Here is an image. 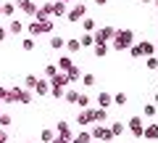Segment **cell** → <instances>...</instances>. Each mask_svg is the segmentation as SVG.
Wrapping results in <instances>:
<instances>
[{
  "instance_id": "5bb4252c",
  "label": "cell",
  "mask_w": 158,
  "mask_h": 143,
  "mask_svg": "<svg viewBox=\"0 0 158 143\" xmlns=\"http://www.w3.org/2000/svg\"><path fill=\"white\" fill-rule=\"evenodd\" d=\"M24 32V21L21 19H11V24H8V34H21Z\"/></svg>"
},
{
  "instance_id": "8d00e7d4",
  "label": "cell",
  "mask_w": 158,
  "mask_h": 143,
  "mask_svg": "<svg viewBox=\"0 0 158 143\" xmlns=\"http://www.w3.org/2000/svg\"><path fill=\"white\" fill-rule=\"evenodd\" d=\"M21 48H24V51H32V48H34V40H32V37H24V40H21Z\"/></svg>"
},
{
  "instance_id": "ffe728a7",
  "label": "cell",
  "mask_w": 158,
  "mask_h": 143,
  "mask_svg": "<svg viewBox=\"0 0 158 143\" xmlns=\"http://www.w3.org/2000/svg\"><path fill=\"white\" fill-rule=\"evenodd\" d=\"M90 103H92V98L87 96V93H79V96H77V106H82V109H90Z\"/></svg>"
},
{
  "instance_id": "d6a6232c",
  "label": "cell",
  "mask_w": 158,
  "mask_h": 143,
  "mask_svg": "<svg viewBox=\"0 0 158 143\" xmlns=\"http://www.w3.org/2000/svg\"><path fill=\"white\" fill-rule=\"evenodd\" d=\"M66 77H69V82H77V80H79V77H82V72H79V69H77V66H74V69H71V72H69V74H66Z\"/></svg>"
},
{
  "instance_id": "d4e9b609",
  "label": "cell",
  "mask_w": 158,
  "mask_h": 143,
  "mask_svg": "<svg viewBox=\"0 0 158 143\" xmlns=\"http://www.w3.org/2000/svg\"><path fill=\"white\" fill-rule=\"evenodd\" d=\"M63 42H66V37H58V34H56V37H50V48H53V51H61Z\"/></svg>"
},
{
  "instance_id": "9a60e30c",
  "label": "cell",
  "mask_w": 158,
  "mask_h": 143,
  "mask_svg": "<svg viewBox=\"0 0 158 143\" xmlns=\"http://www.w3.org/2000/svg\"><path fill=\"white\" fill-rule=\"evenodd\" d=\"M79 45H82V48L95 45V37H92V32H82V34H79Z\"/></svg>"
},
{
  "instance_id": "db71d44e",
  "label": "cell",
  "mask_w": 158,
  "mask_h": 143,
  "mask_svg": "<svg viewBox=\"0 0 158 143\" xmlns=\"http://www.w3.org/2000/svg\"><path fill=\"white\" fill-rule=\"evenodd\" d=\"M156 82H158V77H156Z\"/></svg>"
},
{
  "instance_id": "4dcf8cb0",
  "label": "cell",
  "mask_w": 158,
  "mask_h": 143,
  "mask_svg": "<svg viewBox=\"0 0 158 143\" xmlns=\"http://www.w3.org/2000/svg\"><path fill=\"white\" fill-rule=\"evenodd\" d=\"M82 82H85V87H92V85H95L98 80H95V74H92V72H87V74L82 77Z\"/></svg>"
},
{
  "instance_id": "836d02e7",
  "label": "cell",
  "mask_w": 158,
  "mask_h": 143,
  "mask_svg": "<svg viewBox=\"0 0 158 143\" xmlns=\"http://www.w3.org/2000/svg\"><path fill=\"white\" fill-rule=\"evenodd\" d=\"M29 34H34V37H37V34H42V27H40V21L29 24Z\"/></svg>"
},
{
  "instance_id": "e0dca14e",
  "label": "cell",
  "mask_w": 158,
  "mask_h": 143,
  "mask_svg": "<svg viewBox=\"0 0 158 143\" xmlns=\"http://www.w3.org/2000/svg\"><path fill=\"white\" fill-rule=\"evenodd\" d=\"M140 51H142V56H153V53H156V42L142 40V42H140Z\"/></svg>"
},
{
  "instance_id": "2e32d148",
  "label": "cell",
  "mask_w": 158,
  "mask_h": 143,
  "mask_svg": "<svg viewBox=\"0 0 158 143\" xmlns=\"http://www.w3.org/2000/svg\"><path fill=\"white\" fill-rule=\"evenodd\" d=\"M34 90H37V96H48V93H50V82L48 80H37Z\"/></svg>"
},
{
  "instance_id": "74e56055",
  "label": "cell",
  "mask_w": 158,
  "mask_h": 143,
  "mask_svg": "<svg viewBox=\"0 0 158 143\" xmlns=\"http://www.w3.org/2000/svg\"><path fill=\"white\" fill-rule=\"evenodd\" d=\"M148 69L158 72V58H156V56H148Z\"/></svg>"
},
{
  "instance_id": "8fae6325",
  "label": "cell",
  "mask_w": 158,
  "mask_h": 143,
  "mask_svg": "<svg viewBox=\"0 0 158 143\" xmlns=\"http://www.w3.org/2000/svg\"><path fill=\"white\" fill-rule=\"evenodd\" d=\"M71 69H74V64H71V56H61V58H58V72L69 74Z\"/></svg>"
},
{
  "instance_id": "9c48e42d",
  "label": "cell",
  "mask_w": 158,
  "mask_h": 143,
  "mask_svg": "<svg viewBox=\"0 0 158 143\" xmlns=\"http://www.w3.org/2000/svg\"><path fill=\"white\" fill-rule=\"evenodd\" d=\"M56 132H58V138H63V141H71V127H69V122H58L56 125Z\"/></svg>"
},
{
  "instance_id": "7a4b0ae2",
  "label": "cell",
  "mask_w": 158,
  "mask_h": 143,
  "mask_svg": "<svg viewBox=\"0 0 158 143\" xmlns=\"http://www.w3.org/2000/svg\"><path fill=\"white\" fill-rule=\"evenodd\" d=\"M6 103H32V93L29 90H21V87H11L6 90Z\"/></svg>"
},
{
  "instance_id": "60d3db41",
  "label": "cell",
  "mask_w": 158,
  "mask_h": 143,
  "mask_svg": "<svg viewBox=\"0 0 158 143\" xmlns=\"http://www.w3.org/2000/svg\"><path fill=\"white\" fill-rule=\"evenodd\" d=\"M56 74H58V66H53V64L45 66V77H56Z\"/></svg>"
},
{
  "instance_id": "d6986e66",
  "label": "cell",
  "mask_w": 158,
  "mask_h": 143,
  "mask_svg": "<svg viewBox=\"0 0 158 143\" xmlns=\"http://www.w3.org/2000/svg\"><path fill=\"white\" fill-rule=\"evenodd\" d=\"M69 143H92V135H90V132H79V135H74L71 138V141H69Z\"/></svg>"
},
{
  "instance_id": "7c38bea8",
  "label": "cell",
  "mask_w": 158,
  "mask_h": 143,
  "mask_svg": "<svg viewBox=\"0 0 158 143\" xmlns=\"http://www.w3.org/2000/svg\"><path fill=\"white\" fill-rule=\"evenodd\" d=\"M90 114H92V122H100V125L108 122V111L106 109H90Z\"/></svg>"
},
{
  "instance_id": "b9f144b4",
  "label": "cell",
  "mask_w": 158,
  "mask_h": 143,
  "mask_svg": "<svg viewBox=\"0 0 158 143\" xmlns=\"http://www.w3.org/2000/svg\"><path fill=\"white\" fill-rule=\"evenodd\" d=\"M0 143H8V132L3 130V127H0Z\"/></svg>"
},
{
  "instance_id": "f35d334b",
  "label": "cell",
  "mask_w": 158,
  "mask_h": 143,
  "mask_svg": "<svg viewBox=\"0 0 158 143\" xmlns=\"http://www.w3.org/2000/svg\"><path fill=\"white\" fill-rule=\"evenodd\" d=\"M129 56H132V58H142V51H140V45H132V48H129Z\"/></svg>"
},
{
  "instance_id": "4fadbf2b",
  "label": "cell",
  "mask_w": 158,
  "mask_h": 143,
  "mask_svg": "<svg viewBox=\"0 0 158 143\" xmlns=\"http://www.w3.org/2000/svg\"><path fill=\"white\" fill-rule=\"evenodd\" d=\"M90 122H92V114H90V109H82V111H79V114H77V125L87 127V125H90Z\"/></svg>"
},
{
  "instance_id": "f546056e",
  "label": "cell",
  "mask_w": 158,
  "mask_h": 143,
  "mask_svg": "<svg viewBox=\"0 0 158 143\" xmlns=\"http://www.w3.org/2000/svg\"><path fill=\"white\" fill-rule=\"evenodd\" d=\"M3 16H13V13H16V6H13V3H3Z\"/></svg>"
},
{
  "instance_id": "681fc988",
  "label": "cell",
  "mask_w": 158,
  "mask_h": 143,
  "mask_svg": "<svg viewBox=\"0 0 158 143\" xmlns=\"http://www.w3.org/2000/svg\"><path fill=\"white\" fill-rule=\"evenodd\" d=\"M140 3H150V0H140Z\"/></svg>"
},
{
  "instance_id": "5b68a950",
  "label": "cell",
  "mask_w": 158,
  "mask_h": 143,
  "mask_svg": "<svg viewBox=\"0 0 158 143\" xmlns=\"http://www.w3.org/2000/svg\"><path fill=\"white\" fill-rule=\"evenodd\" d=\"M90 135L95 138V141H103V143H106V141H113V135H111V130H108V125H95V127L90 130Z\"/></svg>"
},
{
  "instance_id": "d590c367",
  "label": "cell",
  "mask_w": 158,
  "mask_h": 143,
  "mask_svg": "<svg viewBox=\"0 0 158 143\" xmlns=\"http://www.w3.org/2000/svg\"><path fill=\"white\" fill-rule=\"evenodd\" d=\"M0 127H3V130L11 127V114H0Z\"/></svg>"
},
{
  "instance_id": "f5cc1de1",
  "label": "cell",
  "mask_w": 158,
  "mask_h": 143,
  "mask_svg": "<svg viewBox=\"0 0 158 143\" xmlns=\"http://www.w3.org/2000/svg\"><path fill=\"white\" fill-rule=\"evenodd\" d=\"M156 8H158V0H156Z\"/></svg>"
},
{
  "instance_id": "30bf717a",
  "label": "cell",
  "mask_w": 158,
  "mask_h": 143,
  "mask_svg": "<svg viewBox=\"0 0 158 143\" xmlns=\"http://www.w3.org/2000/svg\"><path fill=\"white\" fill-rule=\"evenodd\" d=\"M13 6H16V8H21V11H24V13H29V16H34V11H37V6H34L32 0H16Z\"/></svg>"
},
{
  "instance_id": "f6af8a7d",
  "label": "cell",
  "mask_w": 158,
  "mask_h": 143,
  "mask_svg": "<svg viewBox=\"0 0 158 143\" xmlns=\"http://www.w3.org/2000/svg\"><path fill=\"white\" fill-rule=\"evenodd\" d=\"M3 98H6V87H0V101H3Z\"/></svg>"
},
{
  "instance_id": "7402d4cb",
  "label": "cell",
  "mask_w": 158,
  "mask_h": 143,
  "mask_svg": "<svg viewBox=\"0 0 158 143\" xmlns=\"http://www.w3.org/2000/svg\"><path fill=\"white\" fill-rule=\"evenodd\" d=\"M108 130H111V135H113V138H116V135H121V132H124V130H127V127H124V122H118V119H116V122H113V125H111V127H108Z\"/></svg>"
},
{
  "instance_id": "e575fe53",
  "label": "cell",
  "mask_w": 158,
  "mask_h": 143,
  "mask_svg": "<svg viewBox=\"0 0 158 143\" xmlns=\"http://www.w3.org/2000/svg\"><path fill=\"white\" fill-rule=\"evenodd\" d=\"M24 85H27V90H32V87L37 85V77H34V74H27V80H24Z\"/></svg>"
},
{
  "instance_id": "83f0119b",
  "label": "cell",
  "mask_w": 158,
  "mask_h": 143,
  "mask_svg": "<svg viewBox=\"0 0 158 143\" xmlns=\"http://www.w3.org/2000/svg\"><path fill=\"white\" fill-rule=\"evenodd\" d=\"M113 103H116V106H127V103H129L127 93H116V96H113Z\"/></svg>"
},
{
  "instance_id": "7dc6e473",
  "label": "cell",
  "mask_w": 158,
  "mask_h": 143,
  "mask_svg": "<svg viewBox=\"0 0 158 143\" xmlns=\"http://www.w3.org/2000/svg\"><path fill=\"white\" fill-rule=\"evenodd\" d=\"M153 101H156V103H153V106H156V109H158V93H156V98H153Z\"/></svg>"
},
{
  "instance_id": "c3c4849f",
  "label": "cell",
  "mask_w": 158,
  "mask_h": 143,
  "mask_svg": "<svg viewBox=\"0 0 158 143\" xmlns=\"http://www.w3.org/2000/svg\"><path fill=\"white\" fill-rule=\"evenodd\" d=\"M61 3H71V0H61Z\"/></svg>"
},
{
  "instance_id": "ee69618b",
  "label": "cell",
  "mask_w": 158,
  "mask_h": 143,
  "mask_svg": "<svg viewBox=\"0 0 158 143\" xmlns=\"http://www.w3.org/2000/svg\"><path fill=\"white\" fill-rule=\"evenodd\" d=\"M95 6H108V0H95Z\"/></svg>"
},
{
  "instance_id": "6da1fadb",
  "label": "cell",
  "mask_w": 158,
  "mask_h": 143,
  "mask_svg": "<svg viewBox=\"0 0 158 143\" xmlns=\"http://www.w3.org/2000/svg\"><path fill=\"white\" fill-rule=\"evenodd\" d=\"M132 40H135V32H132V29H116L111 45L116 48V51H127V48L132 45Z\"/></svg>"
},
{
  "instance_id": "f1b7e54d",
  "label": "cell",
  "mask_w": 158,
  "mask_h": 143,
  "mask_svg": "<svg viewBox=\"0 0 158 143\" xmlns=\"http://www.w3.org/2000/svg\"><path fill=\"white\" fill-rule=\"evenodd\" d=\"M40 141H42V143H53V141H56V132H53V130H42Z\"/></svg>"
},
{
  "instance_id": "44dd1931",
  "label": "cell",
  "mask_w": 158,
  "mask_h": 143,
  "mask_svg": "<svg viewBox=\"0 0 158 143\" xmlns=\"http://www.w3.org/2000/svg\"><path fill=\"white\" fill-rule=\"evenodd\" d=\"M53 16H66V3L56 0V3H53Z\"/></svg>"
},
{
  "instance_id": "f907efd6",
  "label": "cell",
  "mask_w": 158,
  "mask_h": 143,
  "mask_svg": "<svg viewBox=\"0 0 158 143\" xmlns=\"http://www.w3.org/2000/svg\"><path fill=\"white\" fill-rule=\"evenodd\" d=\"M156 51H158V40H156Z\"/></svg>"
},
{
  "instance_id": "ab89813d",
  "label": "cell",
  "mask_w": 158,
  "mask_h": 143,
  "mask_svg": "<svg viewBox=\"0 0 158 143\" xmlns=\"http://www.w3.org/2000/svg\"><path fill=\"white\" fill-rule=\"evenodd\" d=\"M106 53H108V45H95V56L98 58H103Z\"/></svg>"
},
{
  "instance_id": "3957f363",
  "label": "cell",
  "mask_w": 158,
  "mask_h": 143,
  "mask_svg": "<svg viewBox=\"0 0 158 143\" xmlns=\"http://www.w3.org/2000/svg\"><path fill=\"white\" fill-rule=\"evenodd\" d=\"M113 34H116V27H100L92 32V37H95V45H108V42L113 40Z\"/></svg>"
},
{
  "instance_id": "ac0fdd59",
  "label": "cell",
  "mask_w": 158,
  "mask_h": 143,
  "mask_svg": "<svg viewBox=\"0 0 158 143\" xmlns=\"http://www.w3.org/2000/svg\"><path fill=\"white\" fill-rule=\"evenodd\" d=\"M50 80H53V87H66V85H69V77L63 74V72H58V74L50 77Z\"/></svg>"
},
{
  "instance_id": "cb8c5ba5",
  "label": "cell",
  "mask_w": 158,
  "mask_h": 143,
  "mask_svg": "<svg viewBox=\"0 0 158 143\" xmlns=\"http://www.w3.org/2000/svg\"><path fill=\"white\" fill-rule=\"evenodd\" d=\"M82 29H85V32H95V19L85 16V19H82Z\"/></svg>"
},
{
  "instance_id": "ba28073f",
  "label": "cell",
  "mask_w": 158,
  "mask_h": 143,
  "mask_svg": "<svg viewBox=\"0 0 158 143\" xmlns=\"http://www.w3.org/2000/svg\"><path fill=\"white\" fill-rule=\"evenodd\" d=\"M142 127H145V119H142V117H132L129 119V132L132 135L142 138Z\"/></svg>"
},
{
  "instance_id": "603a6c76",
  "label": "cell",
  "mask_w": 158,
  "mask_h": 143,
  "mask_svg": "<svg viewBox=\"0 0 158 143\" xmlns=\"http://www.w3.org/2000/svg\"><path fill=\"white\" fill-rule=\"evenodd\" d=\"M156 114H158V109L153 106V103H145V106H142V117H148V119H153Z\"/></svg>"
},
{
  "instance_id": "7bdbcfd3",
  "label": "cell",
  "mask_w": 158,
  "mask_h": 143,
  "mask_svg": "<svg viewBox=\"0 0 158 143\" xmlns=\"http://www.w3.org/2000/svg\"><path fill=\"white\" fill-rule=\"evenodd\" d=\"M6 37H8V29H6V27H0V42L6 40Z\"/></svg>"
},
{
  "instance_id": "277c9868",
  "label": "cell",
  "mask_w": 158,
  "mask_h": 143,
  "mask_svg": "<svg viewBox=\"0 0 158 143\" xmlns=\"http://www.w3.org/2000/svg\"><path fill=\"white\" fill-rule=\"evenodd\" d=\"M85 16H87V6H85V3H77V6H74L71 11H66V21H71V24L82 21Z\"/></svg>"
},
{
  "instance_id": "8992f818",
  "label": "cell",
  "mask_w": 158,
  "mask_h": 143,
  "mask_svg": "<svg viewBox=\"0 0 158 143\" xmlns=\"http://www.w3.org/2000/svg\"><path fill=\"white\" fill-rule=\"evenodd\" d=\"M95 103H98V109H106L108 111L113 106V96L108 90H100V93H98V98H95Z\"/></svg>"
},
{
  "instance_id": "4316f807",
  "label": "cell",
  "mask_w": 158,
  "mask_h": 143,
  "mask_svg": "<svg viewBox=\"0 0 158 143\" xmlns=\"http://www.w3.org/2000/svg\"><path fill=\"white\" fill-rule=\"evenodd\" d=\"M63 45H66V51H69V53H77L79 48H82V45H79V40H74V37H71V40H66Z\"/></svg>"
},
{
  "instance_id": "1f68e13d",
  "label": "cell",
  "mask_w": 158,
  "mask_h": 143,
  "mask_svg": "<svg viewBox=\"0 0 158 143\" xmlns=\"http://www.w3.org/2000/svg\"><path fill=\"white\" fill-rule=\"evenodd\" d=\"M40 27H42V32H53V19H42V21H40Z\"/></svg>"
},
{
  "instance_id": "bcb514c9",
  "label": "cell",
  "mask_w": 158,
  "mask_h": 143,
  "mask_svg": "<svg viewBox=\"0 0 158 143\" xmlns=\"http://www.w3.org/2000/svg\"><path fill=\"white\" fill-rule=\"evenodd\" d=\"M53 143H69V141H63V138H56V141H53Z\"/></svg>"
},
{
  "instance_id": "484cf974",
  "label": "cell",
  "mask_w": 158,
  "mask_h": 143,
  "mask_svg": "<svg viewBox=\"0 0 158 143\" xmlns=\"http://www.w3.org/2000/svg\"><path fill=\"white\" fill-rule=\"evenodd\" d=\"M77 96H79V93L74 90V87H69V90H63V98H66V103H77Z\"/></svg>"
},
{
  "instance_id": "52a82bcc",
  "label": "cell",
  "mask_w": 158,
  "mask_h": 143,
  "mask_svg": "<svg viewBox=\"0 0 158 143\" xmlns=\"http://www.w3.org/2000/svg\"><path fill=\"white\" fill-rule=\"evenodd\" d=\"M142 138L145 141H158V122H148L142 127Z\"/></svg>"
},
{
  "instance_id": "816d5d0a",
  "label": "cell",
  "mask_w": 158,
  "mask_h": 143,
  "mask_svg": "<svg viewBox=\"0 0 158 143\" xmlns=\"http://www.w3.org/2000/svg\"><path fill=\"white\" fill-rule=\"evenodd\" d=\"M0 16H3V8H0Z\"/></svg>"
},
{
  "instance_id": "11a10c76",
  "label": "cell",
  "mask_w": 158,
  "mask_h": 143,
  "mask_svg": "<svg viewBox=\"0 0 158 143\" xmlns=\"http://www.w3.org/2000/svg\"><path fill=\"white\" fill-rule=\"evenodd\" d=\"M27 143H29V141H27Z\"/></svg>"
}]
</instances>
